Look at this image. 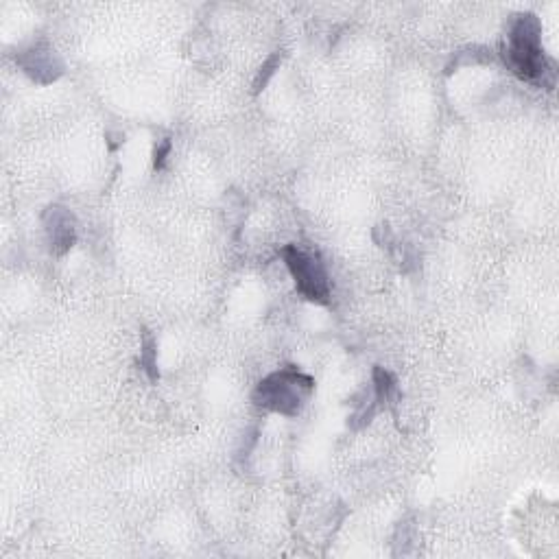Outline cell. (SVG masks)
I'll return each mask as SVG.
<instances>
[{"mask_svg": "<svg viewBox=\"0 0 559 559\" xmlns=\"http://www.w3.org/2000/svg\"><path fill=\"white\" fill-rule=\"evenodd\" d=\"M503 57L518 79L553 90L555 66L542 49V27L533 14H518L509 22Z\"/></svg>", "mask_w": 559, "mask_h": 559, "instance_id": "1", "label": "cell"}, {"mask_svg": "<svg viewBox=\"0 0 559 559\" xmlns=\"http://www.w3.org/2000/svg\"><path fill=\"white\" fill-rule=\"evenodd\" d=\"M313 389L315 380L311 376L295 370V367H282L260 380L254 391V402L260 409L295 418L311 398Z\"/></svg>", "mask_w": 559, "mask_h": 559, "instance_id": "2", "label": "cell"}, {"mask_svg": "<svg viewBox=\"0 0 559 559\" xmlns=\"http://www.w3.org/2000/svg\"><path fill=\"white\" fill-rule=\"evenodd\" d=\"M282 260L295 280V289L308 302L328 304L330 302V278L324 260L317 252H308L300 245H287L282 249Z\"/></svg>", "mask_w": 559, "mask_h": 559, "instance_id": "3", "label": "cell"}, {"mask_svg": "<svg viewBox=\"0 0 559 559\" xmlns=\"http://www.w3.org/2000/svg\"><path fill=\"white\" fill-rule=\"evenodd\" d=\"M46 234H49L51 252L57 256H64L68 249H73L77 241V223L73 212L64 206H49L44 212Z\"/></svg>", "mask_w": 559, "mask_h": 559, "instance_id": "4", "label": "cell"}, {"mask_svg": "<svg viewBox=\"0 0 559 559\" xmlns=\"http://www.w3.org/2000/svg\"><path fill=\"white\" fill-rule=\"evenodd\" d=\"M18 64L22 70L38 83H51L64 73V66L59 62L55 51L49 44H35L33 49L18 55Z\"/></svg>", "mask_w": 559, "mask_h": 559, "instance_id": "5", "label": "cell"}, {"mask_svg": "<svg viewBox=\"0 0 559 559\" xmlns=\"http://www.w3.org/2000/svg\"><path fill=\"white\" fill-rule=\"evenodd\" d=\"M140 367L147 372L151 383H158L160 372H158V346L149 332H142V343H140Z\"/></svg>", "mask_w": 559, "mask_h": 559, "instance_id": "6", "label": "cell"}, {"mask_svg": "<svg viewBox=\"0 0 559 559\" xmlns=\"http://www.w3.org/2000/svg\"><path fill=\"white\" fill-rule=\"evenodd\" d=\"M398 398L396 378L385 367H374V400L376 404H387Z\"/></svg>", "mask_w": 559, "mask_h": 559, "instance_id": "7", "label": "cell"}, {"mask_svg": "<svg viewBox=\"0 0 559 559\" xmlns=\"http://www.w3.org/2000/svg\"><path fill=\"white\" fill-rule=\"evenodd\" d=\"M280 66V55H271L269 59H267V64L260 68V73H258V77H256V81H254V92L258 94L260 90H265V86L269 83V79L276 75V68Z\"/></svg>", "mask_w": 559, "mask_h": 559, "instance_id": "8", "label": "cell"}, {"mask_svg": "<svg viewBox=\"0 0 559 559\" xmlns=\"http://www.w3.org/2000/svg\"><path fill=\"white\" fill-rule=\"evenodd\" d=\"M171 149H173L171 138H164V140L158 142L156 151H153V169H156V171H162V169H164V166H166V158H169Z\"/></svg>", "mask_w": 559, "mask_h": 559, "instance_id": "9", "label": "cell"}]
</instances>
